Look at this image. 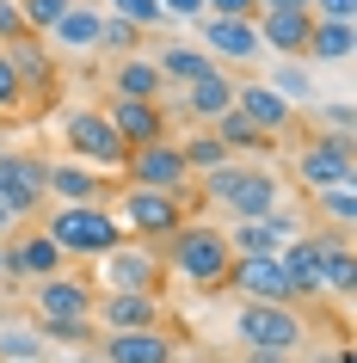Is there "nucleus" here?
<instances>
[{
    "instance_id": "nucleus-43",
    "label": "nucleus",
    "mask_w": 357,
    "mask_h": 363,
    "mask_svg": "<svg viewBox=\"0 0 357 363\" xmlns=\"http://www.w3.org/2000/svg\"><path fill=\"white\" fill-rule=\"evenodd\" d=\"M278 6H308V0H259V13H278Z\"/></svg>"
},
{
    "instance_id": "nucleus-36",
    "label": "nucleus",
    "mask_w": 357,
    "mask_h": 363,
    "mask_svg": "<svg viewBox=\"0 0 357 363\" xmlns=\"http://www.w3.org/2000/svg\"><path fill=\"white\" fill-rule=\"evenodd\" d=\"M99 50H117V56H142V31L123 19H105V31H99Z\"/></svg>"
},
{
    "instance_id": "nucleus-7",
    "label": "nucleus",
    "mask_w": 357,
    "mask_h": 363,
    "mask_svg": "<svg viewBox=\"0 0 357 363\" xmlns=\"http://www.w3.org/2000/svg\"><path fill=\"white\" fill-rule=\"evenodd\" d=\"M123 203V234H142V240H167V234L185 228V191H148V185H130L117 197Z\"/></svg>"
},
{
    "instance_id": "nucleus-21",
    "label": "nucleus",
    "mask_w": 357,
    "mask_h": 363,
    "mask_svg": "<svg viewBox=\"0 0 357 363\" xmlns=\"http://www.w3.org/2000/svg\"><path fill=\"white\" fill-rule=\"evenodd\" d=\"M302 222L290 210H271L265 222H234L228 228V252H283V240H296Z\"/></svg>"
},
{
    "instance_id": "nucleus-40",
    "label": "nucleus",
    "mask_w": 357,
    "mask_h": 363,
    "mask_svg": "<svg viewBox=\"0 0 357 363\" xmlns=\"http://www.w3.org/2000/svg\"><path fill=\"white\" fill-rule=\"evenodd\" d=\"M326 216H333L339 228H351V216H357V197H351V185H345V191H326Z\"/></svg>"
},
{
    "instance_id": "nucleus-30",
    "label": "nucleus",
    "mask_w": 357,
    "mask_h": 363,
    "mask_svg": "<svg viewBox=\"0 0 357 363\" xmlns=\"http://www.w3.org/2000/svg\"><path fill=\"white\" fill-rule=\"evenodd\" d=\"M302 56L326 62V68L351 62V25H320V19H314V31H308V50H302Z\"/></svg>"
},
{
    "instance_id": "nucleus-9",
    "label": "nucleus",
    "mask_w": 357,
    "mask_h": 363,
    "mask_svg": "<svg viewBox=\"0 0 357 363\" xmlns=\"http://www.w3.org/2000/svg\"><path fill=\"white\" fill-rule=\"evenodd\" d=\"M296 179L308 185V191H345V185L357 179L351 135H314V142L296 154Z\"/></svg>"
},
{
    "instance_id": "nucleus-41",
    "label": "nucleus",
    "mask_w": 357,
    "mask_h": 363,
    "mask_svg": "<svg viewBox=\"0 0 357 363\" xmlns=\"http://www.w3.org/2000/svg\"><path fill=\"white\" fill-rule=\"evenodd\" d=\"M19 38H25L19 6H13V0H0V50H6V43H19Z\"/></svg>"
},
{
    "instance_id": "nucleus-23",
    "label": "nucleus",
    "mask_w": 357,
    "mask_h": 363,
    "mask_svg": "<svg viewBox=\"0 0 357 363\" xmlns=\"http://www.w3.org/2000/svg\"><path fill=\"white\" fill-rule=\"evenodd\" d=\"M111 99H142V105H160V99H167V80H160V68L148 62V50H142V56H123L111 68Z\"/></svg>"
},
{
    "instance_id": "nucleus-38",
    "label": "nucleus",
    "mask_w": 357,
    "mask_h": 363,
    "mask_svg": "<svg viewBox=\"0 0 357 363\" xmlns=\"http://www.w3.org/2000/svg\"><path fill=\"white\" fill-rule=\"evenodd\" d=\"M314 123H326L333 135H351V105L333 99V105H314Z\"/></svg>"
},
{
    "instance_id": "nucleus-10",
    "label": "nucleus",
    "mask_w": 357,
    "mask_h": 363,
    "mask_svg": "<svg viewBox=\"0 0 357 363\" xmlns=\"http://www.w3.org/2000/svg\"><path fill=\"white\" fill-rule=\"evenodd\" d=\"M228 284L241 289L246 302H296V289H290V277H283L278 252H234V265H228Z\"/></svg>"
},
{
    "instance_id": "nucleus-12",
    "label": "nucleus",
    "mask_w": 357,
    "mask_h": 363,
    "mask_svg": "<svg viewBox=\"0 0 357 363\" xmlns=\"http://www.w3.org/2000/svg\"><path fill=\"white\" fill-rule=\"evenodd\" d=\"M160 284H167L160 252H136V247L105 252V296H160Z\"/></svg>"
},
{
    "instance_id": "nucleus-32",
    "label": "nucleus",
    "mask_w": 357,
    "mask_h": 363,
    "mask_svg": "<svg viewBox=\"0 0 357 363\" xmlns=\"http://www.w3.org/2000/svg\"><path fill=\"white\" fill-rule=\"evenodd\" d=\"M179 154H185V167L197 172V179H204V172H216V167L228 160V148H222L209 130H204V135H191V142H179Z\"/></svg>"
},
{
    "instance_id": "nucleus-13",
    "label": "nucleus",
    "mask_w": 357,
    "mask_h": 363,
    "mask_svg": "<svg viewBox=\"0 0 357 363\" xmlns=\"http://www.w3.org/2000/svg\"><path fill=\"white\" fill-rule=\"evenodd\" d=\"M43 197H50V203H99V210H105L111 179L93 172V167H80V160H50V167H43Z\"/></svg>"
},
{
    "instance_id": "nucleus-39",
    "label": "nucleus",
    "mask_w": 357,
    "mask_h": 363,
    "mask_svg": "<svg viewBox=\"0 0 357 363\" xmlns=\"http://www.w3.org/2000/svg\"><path fill=\"white\" fill-rule=\"evenodd\" d=\"M204 6H216L209 19H259V0H204Z\"/></svg>"
},
{
    "instance_id": "nucleus-25",
    "label": "nucleus",
    "mask_w": 357,
    "mask_h": 363,
    "mask_svg": "<svg viewBox=\"0 0 357 363\" xmlns=\"http://www.w3.org/2000/svg\"><path fill=\"white\" fill-rule=\"evenodd\" d=\"M234 86H241V80H228L222 68H209L204 80H191V86H185V111L197 117V123H216L222 111H234Z\"/></svg>"
},
{
    "instance_id": "nucleus-17",
    "label": "nucleus",
    "mask_w": 357,
    "mask_h": 363,
    "mask_svg": "<svg viewBox=\"0 0 357 363\" xmlns=\"http://www.w3.org/2000/svg\"><path fill=\"white\" fill-rule=\"evenodd\" d=\"M160 314H167L160 296H99L93 302V320L105 326V333H154Z\"/></svg>"
},
{
    "instance_id": "nucleus-14",
    "label": "nucleus",
    "mask_w": 357,
    "mask_h": 363,
    "mask_svg": "<svg viewBox=\"0 0 357 363\" xmlns=\"http://www.w3.org/2000/svg\"><path fill=\"white\" fill-rule=\"evenodd\" d=\"M253 31H259V50H271V56H283V62H302L308 31H314V13H308V6H278V13H259Z\"/></svg>"
},
{
    "instance_id": "nucleus-31",
    "label": "nucleus",
    "mask_w": 357,
    "mask_h": 363,
    "mask_svg": "<svg viewBox=\"0 0 357 363\" xmlns=\"http://www.w3.org/2000/svg\"><path fill=\"white\" fill-rule=\"evenodd\" d=\"M43 357V333L19 320H0V363H38Z\"/></svg>"
},
{
    "instance_id": "nucleus-2",
    "label": "nucleus",
    "mask_w": 357,
    "mask_h": 363,
    "mask_svg": "<svg viewBox=\"0 0 357 363\" xmlns=\"http://www.w3.org/2000/svg\"><path fill=\"white\" fill-rule=\"evenodd\" d=\"M43 234L56 240L62 259H105V252L123 247V222L99 203H56L43 216Z\"/></svg>"
},
{
    "instance_id": "nucleus-46",
    "label": "nucleus",
    "mask_w": 357,
    "mask_h": 363,
    "mask_svg": "<svg viewBox=\"0 0 357 363\" xmlns=\"http://www.w3.org/2000/svg\"><path fill=\"white\" fill-rule=\"evenodd\" d=\"M0 148H6V142H0Z\"/></svg>"
},
{
    "instance_id": "nucleus-27",
    "label": "nucleus",
    "mask_w": 357,
    "mask_h": 363,
    "mask_svg": "<svg viewBox=\"0 0 357 363\" xmlns=\"http://www.w3.org/2000/svg\"><path fill=\"white\" fill-rule=\"evenodd\" d=\"M99 31H105V13H99V6H87V0H75V6L56 19V31H50V38H56L62 50H99Z\"/></svg>"
},
{
    "instance_id": "nucleus-20",
    "label": "nucleus",
    "mask_w": 357,
    "mask_h": 363,
    "mask_svg": "<svg viewBox=\"0 0 357 363\" xmlns=\"http://www.w3.org/2000/svg\"><path fill=\"white\" fill-rule=\"evenodd\" d=\"M56 271H68V259L56 252V240L43 228H25L19 240L6 247V277H38L43 284V277H56Z\"/></svg>"
},
{
    "instance_id": "nucleus-29",
    "label": "nucleus",
    "mask_w": 357,
    "mask_h": 363,
    "mask_svg": "<svg viewBox=\"0 0 357 363\" xmlns=\"http://www.w3.org/2000/svg\"><path fill=\"white\" fill-rule=\"evenodd\" d=\"M209 135H216V142H222L228 154H271V142H265V135L253 130V123H246L241 111H222L216 123H209Z\"/></svg>"
},
{
    "instance_id": "nucleus-5",
    "label": "nucleus",
    "mask_w": 357,
    "mask_h": 363,
    "mask_svg": "<svg viewBox=\"0 0 357 363\" xmlns=\"http://www.w3.org/2000/svg\"><path fill=\"white\" fill-rule=\"evenodd\" d=\"M93 302L99 289L75 271H56L31 289V314H38V333H62V326H93Z\"/></svg>"
},
{
    "instance_id": "nucleus-37",
    "label": "nucleus",
    "mask_w": 357,
    "mask_h": 363,
    "mask_svg": "<svg viewBox=\"0 0 357 363\" xmlns=\"http://www.w3.org/2000/svg\"><path fill=\"white\" fill-rule=\"evenodd\" d=\"M25 99H31V93L19 86V74H13V62H6V50H0V117H13V111L25 105Z\"/></svg>"
},
{
    "instance_id": "nucleus-42",
    "label": "nucleus",
    "mask_w": 357,
    "mask_h": 363,
    "mask_svg": "<svg viewBox=\"0 0 357 363\" xmlns=\"http://www.w3.org/2000/svg\"><path fill=\"white\" fill-rule=\"evenodd\" d=\"M167 19H204V0H160Z\"/></svg>"
},
{
    "instance_id": "nucleus-26",
    "label": "nucleus",
    "mask_w": 357,
    "mask_h": 363,
    "mask_svg": "<svg viewBox=\"0 0 357 363\" xmlns=\"http://www.w3.org/2000/svg\"><path fill=\"white\" fill-rule=\"evenodd\" d=\"M320 284L333 289L339 302H351V289H357V252H351V234L320 240Z\"/></svg>"
},
{
    "instance_id": "nucleus-35",
    "label": "nucleus",
    "mask_w": 357,
    "mask_h": 363,
    "mask_svg": "<svg viewBox=\"0 0 357 363\" xmlns=\"http://www.w3.org/2000/svg\"><path fill=\"white\" fill-rule=\"evenodd\" d=\"M117 13L111 19H123V25H136V31H154V25L167 19V13H160V0H111Z\"/></svg>"
},
{
    "instance_id": "nucleus-6",
    "label": "nucleus",
    "mask_w": 357,
    "mask_h": 363,
    "mask_svg": "<svg viewBox=\"0 0 357 363\" xmlns=\"http://www.w3.org/2000/svg\"><path fill=\"white\" fill-rule=\"evenodd\" d=\"M62 142H68V154H75L80 167H93V172H117L130 160V148L117 142V130L105 123L99 105H80V111L62 117Z\"/></svg>"
},
{
    "instance_id": "nucleus-45",
    "label": "nucleus",
    "mask_w": 357,
    "mask_h": 363,
    "mask_svg": "<svg viewBox=\"0 0 357 363\" xmlns=\"http://www.w3.org/2000/svg\"><path fill=\"white\" fill-rule=\"evenodd\" d=\"M0 277H6V247H0Z\"/></svg>"
},
{
    "instance_id": "nucleus-1",
    "label": "nucleus",
    "mask_w": 357,
    "mask_h": 363,
    "mask_svg": "<svg viewBox=\"0 0 357 363\" xmlns=\"http://www.w3.org/2000/svg\"><path fill=\"white\" fill-rule=\"evenodd\" d=\"M160 265L179 271L185 284L197 289H228V265H234V252H228V234L222 228H209V222H185L179 234H167L160 240Z\"/></svg>"
},
{
    "instance_id": "nucleus-3",
    "label": "nucleus",
    "mask_w": 357,
    "mask_h": 363,
    "mask_svg": "<svg viewBox=\"0 0 357 363\" xmlns=\"http://www.w3.org/2000/svg\"><path fill=\"white\" fill-rule=\"evenodd\" d=\"M204 197L222 203L234 222H265L271 210H283L271 167H234V160H222L216 172H204Z\"/></svg>"
},
{
    "instance_id": "nucleus-28",
    "label": "nucleus",
    "mask_w": 357,
    "mask_h": 363,
    "mask_svg": "<svg viewBox=\"0 0 357 363\" xmlns=\"http://www.w3.org/2000/svg\"><path fill=\"white\" fill-rule=\"evenodd\" d=\"M148 62L160 68V80H179V86H191V80H204L209 68H216L197 43H167V50H148Z\"/></svg>"
},
{
    "instance_id": "nucleus-24",
    "label": "nucleus",
    "mask_w": 357,
    "mask_h": 363,
    "mask_svg": "<svg viewBox=\"0 0 357 363\" xmlns=\"http://www.w3.org/2000/svg\"><path fill=\"white\" fill-rule=\"evenodd\" d=\"M6 62H13V74H19L25 93H50V86H56V62H50V50H43L31 31H25L19 43H6Z\"/></svg>"
},
{
    "instance_id": "nucleus-11",
    "label": "nucleus",
    "mask_w": 357,
    "mask_h": 363,
    "mask_svg": "<svg viewBox=\"0 0 357 363\" xmlns=\"http://www.w3.org/2000/svg\"><path fill=\"white\" fill-rule=\"evenodd\" d=\"M123 172H130V185H148V191H185V185H191V167H185V154H179V142L130 148Z\"/></svg>"
},
{
    "instance_id": "nucleus-33",
    "label": "nucleus",
    "mask_w": 357,
    "mask_h": 363,
    "mask_svg": "<svg viewBox=\"0 0 357 363\" xmlns=\"http://www.w3.org/2000/svg\"><path fill=\"white\" fill-rule=\"evenodd\" d=\"M19 6V19H25V31L38 38V31H56V19L75 6V0H13Z\"/></svg>"
},
{
    "instance_id": "nucleus-44",
    "label": "nucleus",
    "mask_w": 357,
    "mask_h": 363,
    "mask_svg": "<svg viewBox=\"0 0 357 363\" xmlns=\"http://www.w3.org/2000/svg\"><path fill=\"white\" fill-rule=\"evenodd\" d=\"M6 228H19V222H13V216H6V210H0V234H6Z\"/></svg>"
},
{
    "instance_id": "nucleus-8",
    "label": "nucleus",
    "mask_w": 357,
    "mask_h": 363,
    "mask_svg": "<svg viewBox=\"0 0 357 363\" xmlns=\"http://www.w3.org/2000/svg\"><path fill=\"white\" fill-rule=\"evenodd\" d=\"M43 154H19V148H0V210L13 216V222H31L43 216Z\"/></svg>"
},
{
    "instance_id": "nucleus-16",
    "label": "nucleus",
    "mask_w": 357,
    "mask_h": 363,
    "mask_svg": "<svg viewBox=\"0 0 357 363\" xmlns=\"http://www.w3.org/2000/svg\"><path fill=\"white\" fill-rule=\"evenodd\" d=\"M234 111L253 123V130L265 135V142H278V135H290V123H296V105H283L265 80H246V86H234Z\"/></svg>"
},
{
    "instance_id": "nucleus-34",
    "label": "nucleus",
    "mask_w": 357,
    "mask_h": 363,
    "mask_svg": "<svg viewBox=\"0 0 357 363\" xmlns=\"http://www.w3.org/2000/svg\"><path fill=\"white\" fill-rule=\"evenodd\" d=\"M265 86H271L283 105H290V99H314V80H308V68H302V62H283V68L265 80Z\"/></svg>"
},
{
    "instance_id": "nucleus-15",
    "label": "nucleus",
    "mask_w": 357,
    "mask_h": 363,
    "mask_svg": "<svg viewBox=\"0 0 357 363\" xmlns=\"http://www.w3.org/2000/svg\"><path fill=\"white\" fill-rule=\"evenodd\" d=\"M105 123L117 130V142H123V148H148V142H167V105L111 99V105H105Z\"/></svg>"
},
{
    "instance_id": "nucleus-4",
    "label": "nucleus",
    "mask_w": 357,
    "mask_h": 363,
    "mask_svg": "<svg viewBox=\"0 0 357 363\" xmlns=\"http://www.w3.org/2000/svg\"><path fill=\"white\" fill-rule=\"evenodd\" d=\"M234 333H241L246 351H265V357H296L308 345V320L283 302H246L234 314Z\"/></svg>"
},
{
    "instance_id": "nucleus-22",
    "label": "nucleus",
    "mask_w": 357,
    "mask_h": 363,
    "mask_svg": "<svg viewBox=\"0 0 357 363\" xmlns=\"http://www.w3.org/2000/svg\"><path fill=\"white\" fill-rule=\"evenodd\" d=\"M278 265H283V277H290V289H296V302L326 289V284H320V234H296V240H283Z\"/></svg>"
},
{
    "instance_id": "nucleus-18",
    "label": "nucleus",
    "mask_w": 357,
    "mask_h": 363,
    "mask_svg": "<svg viewBox=\"0 0 357 363\" xmlns=\"http://www.w3.org/2000/svg\"><path fill=\"white\" fill-rule=\"evenodd\" d=\"M179 357V345L172 333H105L99 339V363H172Z\"/></svg>"
},
{
    "instance_id": "nucleus-19",
    "label": "nucleus",
    "mask_w": 357,
    "mask_h": 363,
    "mask_svg": "<svg viewBox=\"0 0 357 363\" xmlns=\"http://www.w3.org/2000/svg\"><path fill=\"white\" fill-rule=\"evenodd\" d=\"M204 56L209 62H259V31H253V19H204Z\"/></svg>"
}]
</instances>
